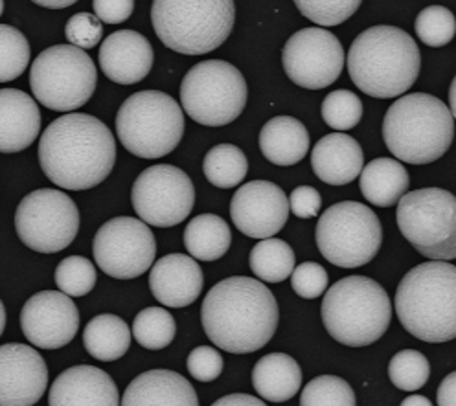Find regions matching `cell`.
Masks as SVG:
<instances>
[{
    "mask_svg": "<svg viewBox=\"0 0 456 406\" xmlns=\"http://www.w3.org/2000/svg\"><path fill=\"white\" fill-rule=\"evenodd\" d=\"M117 162V140L91 114L70 112L53 120L39 142L45 175L63 190L85 191L102 184Z\"/></svg>",
    "mask_w": 456,
    "mask_h": 406,
    "instance_id": "obj_1",
    "label": "cell"
},
{
    "mask_svg": "<svg viewBox=\"0 0 456 406\" xmlns=\"http://www.w3.org/2000/svg\"><path fill=\"white\" fill-rule=\"evenodd\" d=\"M280 311L274 295L254 278L232 276L216 283L201 307L207 337L228 353H254L276 333Z\"/></svg>",
    "mask_w": 456,
    "mask_h": 406,
    "instance_id": "obj_2",
    "label": "cell"
},
{
    "mask_svg": "<svg viewBox=\"0 0 456 406\" xmlns=\"http://www.w3.org/2000/svg\"><path fill=\"white\" fill-rule=\"evenodd\" d=\"M421 55L416 41L397 26H372L359 34L348 52L355 86L379 100L405 94L416 83Z\"/></svg>",
    "mask_w": 456,
    "mask_h": 406,
    "instance_id": "obj_3",
    "label": "cell"
},
{
    "mask_svg": "<svg viewBox=\"0 0 456 406\" xmlns=\"http://www.w3.org/2000/svg\"><path fill=\"white\" fill-rule=\"evenodd\" d=\"M395 311L402 326L431 344L456 337V269L447 261H429L409 271L397 285Z\"/></svg>",
    "mask_w": 456,
    "mask_h": 406,
    "instance_id": "obj_4",
    "label": "cell"
},
{
    "mask_svg": "<svg viewBox=\"0 0 456 406\" xmlns=\"http://www.w3.org/2000/svg\"><path fill=\"white\" fill-rule=\"evenodd\" d=\"M454 116L436 96L412 93L390 105L383 138L395 160L414 166L442 158L452 143Z\"/></svg>",
    "mask_w": 456,
    "mask_h": 406,
    "instance_id": "obj_5",
    "label": "cell"
},
{
    "mask_svg": "<svg viewBox=\"0 0 456 406\" xmlns=\"http://www.w3.org/2000/svg\"><path fill=\"white\" fill-rule=\"evenodd\" d=\"M392 304L385 288L366 276L342 278L322 302V322L337 342L362 347L378 342L388 329Z\"/></svg>",
    "mask_w": 456,
    "mask_h": 406,
    "instance_id": "obj_6",
    "label": "cell"
},
{
    "mask_svg": "<svg viewBox=\"0 0 456 406\" xmlns=\"http://www.w3.org/2000/svg\"><path fill=\"white\" fill-rule=\"evenodd\" d=\"M151 22L166 48L203 55L231 37L236 4L234 0H153Z\"/></svg>",
    "mask_w": 456,
    "mask_h": 406,
    "instance_id": "obj_7",
    "label": "cell"
},
{
    "mask_svg": "<svg viewBox=\"0 0 456 406\" xmlns=\"http://www.w3.org/2000/svg\"><path fill=\"white\" fill-rule=\"evenodd\" d=\"M122 146L140 158H162L174 151L184 134L181 105L160 91L129 96L117 114Z\"/></svg>",
    "mask_w": 456,
    "mask_h": 406,
    "instance_id": "obj_8",
    "label": "cell"
},
{
    "mask_svg": "<svg viewBox=\"0 0 456 406\" xmlns=\"http://www.w3.org/2000/svg\"><path fill=\"white\" fill-rule=\"evenodd\" d=\"M98 83L89 53L72 45H57L41 52L30 69L34 98L50 110L72 112L87 103Z\"/></svg>",
    "mask_w": 456,
    "mask_h": 406,
    "instance_id": "obj_9",
    "label": "cell"
},
{
    "mask_svg": "<svg viewBox=\"0 0 456 406\" xmlns=\"http://www.w3.org/2000/svg\"><path fill=\"white\" fill-rule=\"evenodd\" d=\"M247 81L231 63L208 60L188 70L181 85V103L190 118L221 127L240 118L247 105Z\"/></svg>",
    "mask_w": 456,
    "mask_h": 406,
    "instance_id": "obj_10",
    "label": "cell"
},
{
    "mask_svg": "<svg viewBox=\"0 0 456 406\" xmlns=\"http://www.w3.org/2000/svg\"><path fill=\"white\" fill-rule=\"evenodd\" d=\"M395 221L403 238L425 257H456V199L442 188L407 191L397 200Z\"/></svg>",
    "mask_w": 456,
    "mask_h": 406,
    "instance_id": "obj_11",
    "label": "cell"
},
{
    "mask_svg": "<svg viewBox=\"0 0 456 406\" xmlns=\"http://www.w3.org/2000/svg\"><path fill=\"white\" fill-rule=\"evenodd\" d=\"M317 247L331 265L362 267L372 261L383 243L378 215L355 200L337 202L317 223Z\"/></svg>",
    "mask_w": 456,
    "mask_h": 406,
    "instance_id": "obj_12",
    "label": "cell"
},
{
    "mask_svg": "<svg viewBox=\"0 0 456 406\" xmlns=\"http://www.w3.org/2000/svg\"><path fill=\"white\" fill-rule=\"evenodd\" d=\"M19 240L36 252L55 254L65 250L79 231L76 202L60 190H36L28 193L15 212Z\"/></svg>",
    "mask_w": 456,
    "mask_h": 406,
    "instance_id": "obj_13",
    "label": "cell"
},
{
    "mask_svg": "<svg viewBox=\"0 0 456 406\" xmlns=\"http://www.w3.org/2000/svg\"><path fill=\"white\" fill-rule=\"evenodd\" d=\"M131 202L142 223L159 228L177 226L195 207V188L183 169L157 164L140 173L131 190Z\"/></svg>",
    "mask_w": 456,
    "mask_h": 406,
    "instance_id": "obj_14",
    "label": "cell"
},
{
    "mask_svg": "<svg viewBox=\"0 0 456 406\" xmlns=\"http://www.w3.org/2000/svg\"><path fill=\"white\" fill-rule=\"evenodd\" d=\"M93 254L107 276L133 280L153 265L157 243L146 223L124 215L107 221L96 231Z\"/></svg>",
    "mask_w": 456,
    "mask_h": 406,
    "instance_id": "obj_15",
    "label": "cell"
},
{
    "mask_svg": "<svg viewBox=\"0 0 456 406\" xmlns=\"http://www.w3.org/2000/svg\"><path fill=\"white\" fill-rule=\"evenodd\" d=\"M281 65L295 85L321 91L338 79L345 69V50L324 28H304L285 43Z\"/></svg>",
    "mask_w": 456,
    "mask_h": 406,
    "instance_id": "obj_16",
    "label": "cell"
},
{
    "mask_svg": "<svg viewBox=\"0 0 456 406\" xmlns=\"http://www.w3.org/2000/svg\"><path fill=\"white\" fill-rule=\"evenodd\" d=\"M20 329L39 350H60L77 335V307L70 296L60 291H41L24 304Z\"/></svg>",
    "mask_w": 456,
    "mask_h": 406,
    "instance_id": "obj_17",
    "label": "cell"
},
{
    "mask_svg": "<svg viewBox=\"0 0 456 406\" xmlns=\"http://www.w3.org/2000/svg\"><path fill=\"white\" fill-rule=\"evenodd\" d=\"M236 228L252 240H267L285 226L289 217V199L269 181H252L236 190L231 202Z\"/></svg>",
    "mask_w": 456,
    "mask_h": 406,
    "instance_id": "obj_18",
    "label": "cell"
},
{
    "mask_svg": "<svg viewBox=\"0 0 456 406\" xmlns=\"http://www.w3.org/2000/svg\"><path fill=\"white\" fill-rule=\"evenodd\" d=\"M48 386V368L34 347L0 345V406H34Z\"/></svg>",
    "mask_w": 456,
    "mask_h": 406,
    "instance_id": "obj_19",
    "label": "cell"
},
{
    "mask_svg": "<svg viewBox=\"0 0 456 406\" xmlns=\"http://www.w3.org/2000/svg\"><path fill=\"white\" fill-rule=\"evenodd\" d=\"M118 386L110 375L100 368L79 364L57 375L48 406H118Z\"/></svg>",
    "mask_w": 456,
    "mask_h": 406,
    "instance_id": "obj_20",
    "label": "cell"
},
{
    "mask_svg": "<svg viewBox=\"0 0 456 406\" xmlns=\"http://www.w3.org/2000/svg\"><path fill=\"white\" fill-rule=\"evenodd\" d=\"M103 74L118 85H134L153 69V46L138 32L120 30L110 34L100 48Z\"/></svg>",
    "mask_w": 456,
    "mask_h": 406,
    "instance_id": "obj_21",
    "label": "cell"
},
{
    "mask_svg": "<svg viewBox=\"0 0 456 406\" xmlns=\"http://www.w3.org/2000/svg\"><path fill=\"white\" fill-rule=\"evenodd\" d=\"M203 269L184 254H167L150 274V288L164 307H188L203 293Z\"/></svg>",
    "mask_w": 456,
    "mask_h": 406,
    "instance_id": "obj_22",
    "label": "cell"
},
{
    "mask_svg": "<svg viewBox=\"0 0 456 406\" xmlns=\"http://www.w3.org/2000/svg\"><path fill=\"white\" fill-rule=\"evenodd\" d=\"M41 131L37 102L17 89H0V153H20Z\"/></svg>",
    "mask_w": 456,
    "mask_h": 406,
    "instance_id": "obj_23",
    "label": "cell"
},
{
    "mask_svg": "<svg viewBox=\"0 0 456 406\" xmlns=\"http://www.w3.org/2000/svg\"><path fill=\"white\" fill-rule=\"evenodd\" d=\"M364 155L359 142L345 133H331L317 142L311 153L315 175L331 186L354 183L362 171Z\"/></svg>",
    "mask_w": 456,
    "mask_h": 406,
    "instance_id": "obj_24",
    "label": "cell"
},
{
    "mask_svg": "<svg viewBox=\"0 0 456 406\" xmlns=\"http://www.w3.org/2000/svg\"><path fill=\"white\" fill-rule=\"evenodd\" d=\"M122 406H199V399L181 373L150 369L126 388Z\"/></svg>",
    "mask_w": 456,
    "mask_h": 406,
    "instance_id": "obj_25",
    "label": "cell"
},
{
    "mask_svg": "<svg viewBox=\"0 0 456 406\" xmlns=\"http://www.w3.org/2000/svg\"><path fill=\"white\" fill-rule=\"evenodd\" d=\"M309 131L293 116H276L260 131V150L276 166H295L309 151Z\"/></svg>",
    "mask_w": 456,
    "mask_h": 406,
    "instance_id": "obj_26",
    "label": "cell"
},
{
    "mask_svg": "<svg viewBox=\"0 0 456 406\" xmlns=\"http://www.w3.org/2000/svg\"><path fill=\"white\" fill-rule=\"evenodd\" d=\"M252 386L265 401L285 402L298 394L302 369L293 357L285 353L265 355L254 366Z\"/></svg>",
    "mask_w": 456,
    "mask_h": 406,
    "instance_id": "obj_27",
    "label": "cell"
},
{
    "mask_svg": "<svg viewBox=\"0 0 456 406\" xmlns=\"http://www.w3.org/2000/svg\"><path fill=\"white\" fill-rule=\"evenodd\" d=\"M359 186L364 199L374 207L390 208L397 205L409 186L411 179L405 166L394 158H376L362 166Z\"/></svg>",
    "mask_w": 456,
    "mask_h": 406,
    "instance_id": "obj_28",
    "label": "cell"
},
{
    "mask_svg": "<svg viewBox=\"0 0 456 406\" xmlns=\"http://www.w3.org/2000/svg\"><path fill=\"white\" fill-rule=\"evenodd\" d=\"M83 344L96 361H118L129 350L131 329L117 314H98L85 328Z\"/></svg>",
    "mask_w": 456,
    "mask_h": 406,
    "instance_id": "obj_29",
    "label": "cell"
},
{
    "mask_svg": "<svg viewBox=\"0 0 456 406\" xmlns=\"http://www.w3.org/2000/svg\"><path fill=\"white\" fill-rule=\"evenodd\" d=\"M232 243L231 228L214 214L193 217L184 230V247L199 261L221 259Z\"/></svg>",
    "mask_w": 456,
    "mask_h": 406,
    "instance_id": "obj_30",
    "label": "cell"
},
{
    "mask_svg": "<svg viewBox=\"0 0 456 406\" xmlns=\"http://www.w3.org/2000/svg\"><path fill=\"white\" fill-rule=\"evenodd\" d=\"M295 250L281 240H262L250 250L248 265L256 278L265 283H280L288 280L295 269Z\"/></svg>",
    "mask_w": 456,
    "mask_h": 406,
    "instance_id": "obj_31",
    "label": "cell"
},
{
    "mask_svg": "<svg viewBox=\"0 0 456 406\" xmlns=\"http://www.w3.org/2000/svg\"><path fill=\"white\" fill-rule=\"evenodd\" d=\"M205 177L216 188H236L243 183L248 171L245 153L232 143L214 146L203 160Z\"/></svg>",
    "mask_w": 456,
    "mask_h": 406,
    "instance_id": "obj_32",
    "label": "cell"
},
{
    "mask_svg": "<svg viewBox=\"0 0 456 406\" xmlns=\"http://www.w3.org/2000/svg\"><path fill=\"white\" fill-rule=\"evenodd\" d=\"M175 333L177 326L174 316L162 307L140 311L133 322V337L146 350H164L174 342Z\"/></svg>",
    "mask_w": 456,
    "mask_h": 406,
    "instance_id": "obj_33",
    "label": "cell"
},
{
    "mask_svg": "<svg viewBox=\"0 0 456 406\" xmlns=\"http://www.w3.org/2000/svg\"><path fill=\"white\" fill-rule=\"evenodd\" d=\"M32 48L22 32L10 24H0V83L22 76L30 65Z\"/></svg>",
    "mask_w": 456,
    "mask_h": 406,
    "instance_id": "obj_34",
    "label": "cell"
},
{
    "mask_svg": "<svg viewBox=\"0 0 456 406\" xmlns=\"http://www.w3.org/2000/svg\"><path fill=\"white\" fill-rule=\"evenodd\" d=\"M388 377L395 388L416 392L429 381L431 366L423 353L416 350H403L392 357L388 364Z\"/></svg>",
    "mask_w": 456,
    "mask_h": 406,
    "instance_id": "obj_35",
    "label": "cell"
},
{
    "mask_svg": "<svg viewBox=\"0 0 456 406\" xmlns=\"http://www.w3.org/2000/svg\"><path fill=\"white\" fill-rule=\"evenodd\" d=\"M300 406H355V394L340 377L321 375L302 390Z\"/></svg>",
    "mask_w": 456,
    "mask_h": 406,
    "instance_id": "obj_36",
    "label": "cell"
},
{
    "mask_svg": "<svg viewBox=\"0 0 456 406\" xmlns=\"http://www.w3.org/2000/svg\"><path fill=\"white\" fill-rule=\"evenodd\" d=\"M55 283L67 296H85L96 285V269L87 257L69 256L55 269Z\"/></svg>",
    "mask_w": 456,
    "mask_h": 406,
    "instance_id": "obj_37",
    "label": "cell"
},
{
    "mask_svg": "<svg viewBox=\"0 0 456 406\" xmlns=\"http://www.w3.org/2000/svg\"><path fill=\"white\" fill-rule=\"evenodd\" d=\"M414 30L423 45L431 48L445 46L452 41L456 32L454 15L444 6H429L418 13Z\"/></svg>",
    "mask_w": 456,
    "mask_h": 406,
    "instance_id": "obj_38",
    "label": "cell"
},
{
    "mask_svg": "<svg viewBox=\"0 0 456 406\" xmlns=\"http://www.w3.org/2000/svg\"><path fill=\"white\" fill-rule=\"evenodd\" d=\"M322 118L335 131L354 129L362 118V102L350 91H333L322 103Z\"/></svg>",
    "mask_w": 456,
    "mask_h": 406,
    "instance_id": "obj_39",
    "label": "cell"
},
{
    "mask_svg": "<svg viewBox=\"0 0 456 406\" xmlns=\"http://www.w3.org/2000/svg\"><path fill=\"white\" fill-rule=\"evenodd\" d=\"M362 4V0H295L298 12L319 26L346 22Z\"/></svg>",
    "mask_w": 456,
    "mask_h": 406,
    "instance_id": "obj_40",
    "label": "cell"
},
{
    "mask_svg": "<svg viewBox=\"0 0 456 406\" xmlns=\"http://www.w3.org/2000/svg\"><path fill=\"white\" fill-rule=\"evenodd\" d=\"M67 41L81 50H91L103 39V24L94 13L79 12L65 26Z\"/></svg>",
    "mask_w": 456,
    "mask_h": 406,
    "instance_id": "obj_41",
    "label": "cell"
},
{
    "mask_svg": "<svg viewBox=\"0 0 456 406\" xmlns=\"http://www.w3.org/2000/svg\"><path fill=\"white\" fill-rule=\"evenodd\" d=\"M293 291L305 300H315L322 296L328 288V272L315 261H305L291 272Z\"/></svg>",
    "mask_w": 456,
    "mask_h": 406,
    "instance_id": "obj_42",
    "label": "cell"
},
{
    "mask_svg": "<svg viewBox=\"0 0 456 406\" xmlns=\"http://www.w3.org/2000/svg\"><path fill=\"white\" fill-rule=\"evenodd\" d=\"M223 357L208 345H199L188 357V371L195 381L212 383L223 371Z\"/></svg>",
    "mask_w": 456,
    "mask_h": 406,
    "instance_id": "obj_43",
    "label": "cell"
},
{
    "mask_svg": "<svg viewBox=\"0 0 456 406\" xmlns=\"http://www.w3.org/2000/svg\"><path fill=\"white\" fill-rule=\"evenodd\" d=\"M321 208H322V197L315 188L298 186L297 190H293L289 197V210L298 219L317 217Z\"/></svg>",
    "mask_w": 456,
    "mask_h": 406,
    "instance_id": "obj_44",
    "label": "cell"
},
{
    "mask_svg": "<svg viewBox=\"0 0 456 406\" xmlns=\"http://www.w3.org/2000/svg\"><path fill=\"white\" fill-rule=\"evenodd\" d=\"M94 15L105 24L126 22L134 12V0H93Z\"/></svg>",
    "mask_w": 456,
    "mask_h": 406,
    "instance_id": "obj_45",
    "label": "cell"
},
{
    "mask_svg": "<svg viewBox=\"0 0 456 406\" xmlns=\"http://www.w3.org/2000/svg\"><path fill=\"white\" fill-rule=\"evenodd\" d=\"M212 406H267L262 399L248 394H231L217 399Z\"/></svg>",
    "mask_w": 456,
    "mask_h": 406,
    "instance_id": "obj_46",
    "label": "cell"
},
{
    "mask_svg": "<svg viewBox=\"0 0 456 406\" xmlns=\"http://www.w3.org/2000/svg\"><path fill=\"white\" fill-rule=\"evenodd\" d=\"M438 406H456V373H449L438 388Z\"/></svg>",
    "mask_w": 456,
    "mask_h": 406,
    "instance_id": "obj_47",
    "label": "cell"
},
{
    "mask_svg": "<svg viewBox=\"0 0 456 406\" xmlns=\"http://www.w3.org/2000/svg\"><path fill=\"white\" fill-rule=\"evenodd\" d=\"M32 3L41 8H48V10H63V8L76 4L77 0H32Z\"/></svg>",
    "mask_w": 456,
    "mask_h": 406,
    "instance_id": "obj_48",
    "label": "cell"
},
{
    "mask_svg": "<svg viewBox=\"0 0 456 406\" xmlns=\"http://www.w3.org/2000/svg\"><path fill=\"white\" fill-rule=\"evenodd\" d=\"M402 406H433V402L427 399L425 395H409Z\"/></svg>",
    "mask_w": 456,
    "mask_h": 406,
    "instance_id": "obj_49",
    "label": "cell"
},
{
    "mask_svg": "<svg viewBox=\"0 0 456 406\" xmlns=\"http://www.w3.org/2000/svg\"><path fill=\"white\" fill-rule=\"evenodd\" d=\"M4 328H6V309H4V304L0 302V335L4 333Z\"/></svg>",
    "mask_w": 456,
    "mask_h": 406,
    "instance_id": "obj_50",
    "label": "cell"
},
{
    "mask_svg": "<svg viewBox=\"0 0 456 406\" xmlns=\"http://www.w3.org/2000/svg\"><path fill=\"white\" fill-rule=\"evenodd\" d=\"M454 86H456V79L452 81V85H451V93H449V110H451V114L454 116V112H456V107H454Z\"/></svg>",
    "mask_w": 456,
    "mask_h": 406,
    "instance_id": "obj_51",
    "label": "cell"
},
{
    "mask_svg": "<svg viewBox=\"0 0 456 406\" xmlns=\"http://www.w3.org/2000/svg\"><path fill=\"white\" fill-rule=\"evenodd\" d=\"M4 13V0H0V15Z\"/></svg>",
    "mask_w": 456,
    "mask_h": 406,
    "instance_id": "obj_52",
    "label": "cell"
}]
</instances>
